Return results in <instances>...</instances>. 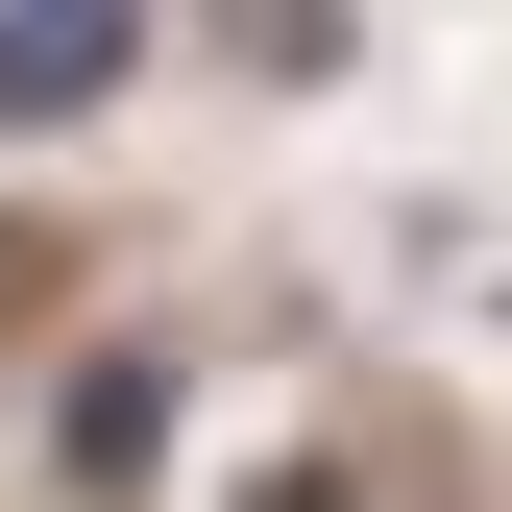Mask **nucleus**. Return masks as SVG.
I'll return each instance as SVG.
<instances>
[{"mask_svg":"<svg viewBox=\"0 0 512 512\" xmlns=\"http://www.w3.org/2000/svg\"><path fill=\"white\" fill-rule=\"evenodd\" d=\"M122 49H147V0H0V122H74Z\"/></svg>","mask_w":512,"mask_h":512,"instance_id":"nucleus-1","label":"nucleus"},{"mask_svg":"<svg viewBox=\"0 0 512 512\" xmlns=\"http://www.w3.org/2000/svg\"><path fill=\"white\" fill-rule=\"evenodd\" d=\"M49 439H74V464L122 488V464H147V439H171V391H147V366H74V391H49Z\"/></svg>","mask_w":512,"mask_h":512,"instance_id":"nucleus-2","label":"nucleus"}]
</instances>
